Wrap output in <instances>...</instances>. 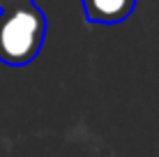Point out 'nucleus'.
Returning <instances> with one entry per match:
<instances>
[{"mask_svg": "<svg viewBox=\"0 0 159 157\" xmlns=\"http://www.w3.org/2000/svg\"><path fill=\"white\" fill-rule=\"evenodd\" d=\"M46 16L35 2L0 12V62L23 67L39 56L46 39Z\"/></svg>", "mask_w": 159, "mask_h": 157, "instance_id": "nucleus-1", "label": "nucleus"}, {"mask_svg": "<svg viewBox=\"0 0 159 157\" xmlns=\"http://www.w3.org/2000/svg\"><path fill=\"white\" fill-rule=\"evenodd\" d=\"M35 0H0V12L2 9H12V7H21V5H30Z\"/></svg>", "mask_w": 159, "mask_h": 157, "instance_id": "nucleus-3", "label": "nucleus"}, {"mask_svg": "<svg viewBox=\"0 0 159 157\" xmlns=\"http://www.w3.org/2000/svg\"><path fill=\"white\" fill-rule=\"evenodd\" d=\"M81 5L90 23L113 25L129 19L136 7V0H81Z\"/></svg>", "mask_w": 159, "mask_h": 157, "instance_id": "nucleus-2", "label": "nucleus"}]
</instances>
